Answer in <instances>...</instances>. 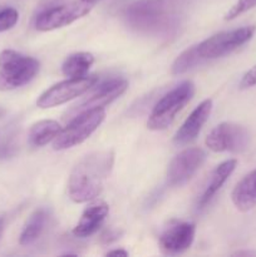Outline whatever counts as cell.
Returning a JSON list of instances; mask_svg holds the SVG:
<instances>
[{
    "instance_id": "1",
    "label": "cell",
    "mask_w": 256,
    "mask_h": 257,
    "mask_svg": "<svg viewBox=\"0 0 256 257\" xmlns=\"http://www.w3.org/2000/svg\"><path fill=\"white\" fill-rule=\"evenodd\" d=\"M114 162L112 151H97L83 157L73 168L68 182L69 198L84 203L100 195Z\"/></svg>"
},
{
    "instance_id": "2",
    "label": "cell",
    "mask_w": 256,
    "mask_h": 257,
    "mask_svg": "<svg viewBox=\"0 0 256 257\" xmlns=\"http://www.w3.org/2000/svg\"><path fill=\"white\" fill-rule=\"evenodd\" d=\"M124 19L131 29L148 35H168L178 24L168 0H137L125 9Z\"/></svg>"
},
{
    "instance_id": "3",
    "label": "cell",
    "mask_w": 256,
    "mask_h": 257,
    "mask_svg": "<svg viewBox=\"0 0 256 257\" xmlns=\"http://www.w3.org/2000/svg\"><path fill=\"white\" fill-rule=\"evenodd\" d=\"M40 63L35 58L20 54L12 49L0 53V90L23 87L39 73Z\"/></svg>"
},
{
    "instance_id": "4",
    "label": "cell",
    "mask_w": 256,
    "mask_h": 257,
    "mask_svg": "<svg viewBox=\"0 0 256 257\" xmlns=\"http://www.w3.org/2000/svg\"><path fill=\"white\" fill-rule=\"evenodd\" d=\"M195 85L190 80L180 83L177 87L166 93L153 107L147 120L151 131H163L170 127L176 119V115L185 108L193 97Z\"/></svg>"
},
{
    "instance_id": "5",
    "label": "cell",
    "mask_w": 256,
    "mask_h": 257,
    "mask_svg": "<svg viewBox=\"0 0 256 257\" xmlns=\"http://www.w3.org/2000/svg\"><path fill=\"white\" fill-rule=\"evenodd\" d=\"M105 118L104 108L87 110L72 118L69 124L60 131L59 135L53 141L55 151H63L80 145L95 132Z\"/></svg>"
},
{
    "instance_id": "6",
    "label": "cell",
    "mask_w": 256,
    "mask_h": 257,
    "mask_svg": "<svg viewBox=\"0 0 256 257\" xmlns=\"http://www.w3.org/2000/svg\"><path fill=\"white\" fill-rule=\"evenodd\" d=\"M255 30L256 28L253 25H250V27L238 28V29L221 32L218 34L212 35L196 45L198 57L201 58L202 62L225 57L240 48L241 45L246 44L253 37Z\"/></svg>"
},
{
    "instance_id": "7",
    "label": "cell",
    "mask_w": 256,
    "mask_h": 257,
    "mask_svg": "<svg viewBox=\"0 0 256 257\" xmlns=\"http://www.w3.org/2000/svg\"><path fill=\"white\" fill-rule=\"evenodd\" d=\"M90 8L92 5L84 3L83 0L65 3V4L60 3L54 7L39 10L35 17L34 25L40 32H49V30L63 28L85 17L90 12Z\"/></svg>"
},
{
    "instance_id": "8",
    "label": "cell",
    "mask_w": 256,
    "mask_h": 257,
    "mask_svg": "<svg viewBox=\"0 0 256 257\" xmlns=\"http://www.w3.org/2000/svg\"><path fill=\"white\" fill-rule=\"evenodd\" d=\"M206 146L212 152H243L250 145V133L237 123L223 122L206 137Z\"/></svg>"
},
{
    "instance_id": "9",
    "label": "cell",
    "mask_w": 256,
    "mask_h": 257,
    "mask_svg": "<svg viewBox=\"0 0 256 257\" xmlns=\"http://www.w3.org/2000/svg\"><path fill=\"white\" fill-rule=\"evenodd\" d=\"M98 78L94 75H85L83 78H69L68 80L57 83L45 90L37 100V105L42 109L57 107L69 100L84 94L87 90L94 87Z\"/></svg>"
},
{
    "instance_id": "10",
    "label": "cell",
    "mask_w": 256,
    "mask_h": 257,
    "mask_svg": "<svg viewBox=\"0 0 256 257\" xmlns=\"http://www.w3.org/2000/svg\"><path fill=\"white\" fill-rule=\"evenodd\" d=\"M206 160L205 151L201 148H187L178 153L167 170V183L171 187H181L187 183L200 170Z\"/></svg>"
},
{
    "instance_id": "11",
    "label": "cell",
    "mask_w": 256,
    "mask_h": 257,
    "mask_svg": "<svg viewBox=\"0 0 256 257\" xmlns=\"http://www.w3.org/2000/svg\"><path fill=\"white\" fill-rule=\"evenodd\" d=\"M128 83L125 79H109L107 82L102 83L87 99L82 100L79 104L74 105L69 112L67 113V117L74 118L75 115L80 114L87 110L97 109V108H104L105 105L110 104L113 100L117 99L118 97L123 94L127 90Z\"/></svg>"
},
{
    "instance_id": "12",
    "label": "cell",
    "mask_w": 256,
    "mask_h": 257,
    "mask_svg": "<svg viewBox=\"0 0 256 257\" xmlns=\"http://www.w3.org/2000/svg\"><path fill=\"white\" fill-rule=\"evenodd\" d=\"M196 227L191 222L173 221L160 236V248L166 255H178L191 247Z\"/></svg>"
},
{
    "instance_id": "13",
    "label": "cell",
    "mask_w": 256,
    "mask_h": 257,
    "mask_svg": "<svg viewBox=\"0 0 256 257\" xmlns=\"http://www.w3.org/2000/svg\"><path fill=\"white\" fill-rule=\"evenodd\" d=\"M211 112H212V100L206 99L201 102L198 107H196L192 110V113L188 115L187 119L183 122L180 130L176 132L175 138H173L175 145L185 146L193 142L198 137L202 127L210 118Z\"/></svg>"
},
{
    "instance_id": "14",
    "label": "cell",
    "mask_w": 256,
    "mask_h": 257,
    "mask_svg": "<svg viewBox=\"0 0 256 257\" xmlns=\"http://www.w3.org/2000/svg\"><path fill=\"white\" fill-rule=\"evenodd\" d=\"M108 212H109V207L104 202H95L88 206L73 230V235L79 238L94 235L104 223Z\"/></svg>"
},
{
    "instance_id": "15",
    "label": "cell",
    "mask_w": 256,
    "mask_h": 257,
    "mask_svg": "<svg viewBox=\"0 0 256 257\" xmlns=\"http://www.w3.org/2000/svg\"><path fill=\"white\" fill-rule=\"evenodd\" d=\"M236 166H237V161L227 160L225 161V162L220 163V165L213 170V172L211 173L207 185L205 186V190H203L200 198H198L197 207L200 208V210L201 208H205L206 206L210 203V201L215 197V195L218 192V190L222 187L223 183H225L226 181H227V178L232 175Z\"/></svg>"
},
{
    "instance_id": "16",
    "label": "cell",
    "mask_w": 256,
    "mask_h": 257,
    "mask_svg": "<svg viewBox=\"0 0 256 257\" xmlns=\"http://www.w3.org/2000/svg\"><path fill=\"white\" fill-rule=\"evenodd\" d=\"M232 202L241 212H247L256 207V170L251 171L233 188Z\"/></svg>"
},
{
    "instance_id": "17",
    "label": "cell",
    "mask_w": 256,
    "mask_h": 257,
    "mask_svg": "<svg viewBox=\"0 0 256 257\" xmlns=\"http://www.w3.org/2000/svg\"><path fill=\"white\" fill-rule=\"evenodd\" d=\"M62 127L57 120L43 119L32 125L29 131V145L33 147H43L50 141H54L60 133Z\"/></svg>"
},
{
    "instance_id": "18",
    "label": "cell",
    "mask_w": 256,
    "mask_h": 257,
    "mask_svg": "<svg viewBox=\"0 0 256 257\" xmlns=\"http://www.w3.org/2000/svg\"><path fill=\"white\" fill-rule=\"evenodd\" d=\"M93 63H94V57L90 53H74L64 60L62 72L68 78H83L88 74Z\"/></svg>"
},
{
    "instance_id": "19",
    "label": "cell",
    "mask_w": 256,
    "mask_h": 257,
    "mask_svg": "<svg viewBox=\"0 0 256 257\" xmlns=\"http://www.w3.org/2000/svg\"><path fill=\"white\" fill-rule=\"evenodd\" d=\"M45 221H47V213H45V211L43 208L35 211L30 216L29 220L27 221L22 233H20V245L27 246L33 243L34 241H37L39 238V236L42 235L43 230H44Z\"/></svg>"
},
{
    "instance_id": "20",
    "label": "cell",
    "mask_w": 256,
    "mask_h": 257,
    "mask_svg": "<svg viewBox=\"0 0 256 257\" xmlns=\"http://www.w3.org/2000/svg\"><path fill=\"white\" fill-rule=\"evenodd\" d=\"M201 63H202V60L198 57L197 50H196V45H193V47L186 49L185 52L181 53V54L176 58V60L172 64V68H171V72L175 75L183 74V73L188 72V70L195 68L196 65L201 64Z\"/></svg>"
},
{
    "instance_id": "21",
    "label": "cell",
    "mask_w": 256,
    "mask_h": 257,
    "mask_svg": "<svg viewBox=\"0 0 256 257\" xmlns=\"http://www.w3.org/2000/svg\"><path fill=\"white\" fill-rule=\"evenodd\" d=\"M19 19V13L14 8H5L0 10V33L12 29Z\"/></svg>"
},
{
    "instance_id": "22",
    "label": "cell",
    "mask_w": 256,
    "mask_h": 257,
    "mask_svg": "<svg viewBox=\"0 0 256 257\" xmlns=\"http://www.w3.org/2000/svg\"><path fill=\"white\" fill-rule=\"evenodd\" d=\"M256 85V64L250 70L245 73L240 82L241 89H247V88L255 87Z\"/></svg>"
},
{
    "instance_id": "23",
    "label": "cell",
    "mask_w": 256,
    "mask_h": 257,
    "mask_svg": "<svg viewBox=\"0 0 256 257\" xmlns=\"http://www.w3.org/2000/svg\"><path fill=\"white\" fill-rule=\"evenodd\" d=\"M62 2L63 0H42L39 4V10L47 9V8H50V7H54V5L60 4Z\"/></svg>"
},
{
    "instance_id": "24",
    "label": "cell",
    "mask_w": 256,
    "mask_h": 257,
    "mask_svg": "<svg viewBox=\"0 0 256 257\" xmlns=\"http://www.w3.org/2000/svg\"><path fill=\"white\" fill-rule=\"evenodd\" d=\"M108 256H128V252L124 250H112L107 253Z\"/></svg>"
},
{
    "instance_id": "25",
    "label": "cell",
    "mask_w": 256,
    "mask_h": 257,
    "mask_svg": "<svg viewBox=\"0 0 256 257\" xmlns=\"http://www.w3.org/2000/svg\"><path fill=\"white\" fill-rule=\"evenodd\" d=\"M3 232H4V218H0V238H2Z\"/></svg>"
},
{
    "instance_id": "26",
    "label": "cell",
    "mask_w": 256,
    "mask_h": 257,
    "mask_svg": "<svg viewBox=\"0 0 256 257\" xmlns=\"http://www.w3.org/2000/svg\"><path fill=\"white\" fill-rule=\"evenodd\" d=\"M83 2L88 3V4H90V5H93V4H95V3L100 2V0H83Z\"/></svg>"
}]
</instances>
